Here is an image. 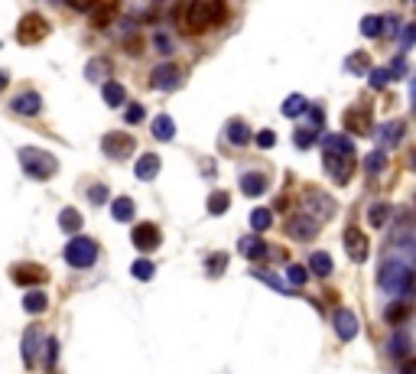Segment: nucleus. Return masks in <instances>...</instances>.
<instances>
[{"label": "nucleus", "instance_id": "nucleus-1", "mask_svg": "<svg viewBox=\"0 0 416 374\" xmlns=\"http://www.w3.org/2000/svg\"><path fill=\"white\" fill-rule=\"evenodd\" d=\"M176 16H179V23L185 26V33H205V30H215V26L224 23L228 7L215 4V0H195V4L179 7Z\"/></svg>", "mask_w": 416, "mask_h": 374}, {"label": "nucleus", "instance_id": "nucleus-2", "mask_svg": "<svg viewBox=\"0 0 416 374\" xmlns=\"http://www.w3.org/2000/svg\"><path fill=\"white\" fill-rule=\"evenodd\" d=\"M381 287L387 293H393V296H410L413 293V270H410L407 260H397V257L387 260L381 267Z\"/></svg>", "mask_w": 416, "mask_h": 374}, {"label": "nucleus", "instance_id": "nucleus-3", "mask_svg": "<svg viewBox=\"0 0 416 374\" xmlns=\"http://www.w3.org/2000/svg\"><path fill=\"white\" fill-rule=\"evenodd\" d=\"M20 166H23L26 176L33 179H53L59 173V160H55L53 153L39 150V146H23L20 150Z\"/></svg>", "mask_w": 416, "mask_h": 374}, {"label": "nucleus", "instance_id": "nucleus-4", "mask_svg": "<svg viewBox=\"0 0 416 374\" xmlns=\"http://www.w3.org/2000/svg\"><path fill=\"white\" fill-rule=\"evenodd\" d=\"M65 260H69V267L88 270L94 260H98V245L85 235H75L69 245H65Z\"/></svg>", "mask_w": 416, "mask_h": 374}, {"label": "nucleus", "instance_id": "nucleus-5", "mask_svg": "<svg viewBox=\"0 0 416 374\" xmlns=\"http://www.w3.org/2000/svg\"><path fill=\"white\" fill-rule=\"evenodd\" d=\"M46 36H49V20L43 14H36V10L26 14L20 20V26H16V43H23V46H36Z\"/></svg>", "mask_w": 416, "mask_h": 374}, {"label": "nucleus", "instance_id": "nucleus-6", "mask_svg": "<svg viewBox=\"0 0 416 374\" xmlns=\"http://www.w3.org/2000/svg\"><path fill=\"white\" fill-rule=\"evenodd\" d=\"M355 156L358 153H322L325 173H329L339 186H345L348 179L355 176Z\"/></svg>", "mask_w": 416, "mask_h": 374}, {"label": "nucleus", "instance_id": "nucleus-7", "mask_svg": "<svg viewBox=\"0 0 416 374\" xmlns=\"http://www.w3.org/2000/svg\"><path fill=\"white\" fill-rule=\"evenodd\" d=\"M101 150H104V156H111V160H124V156H131V153L137 150V140H133V134L111 130V134L101 137Z\"/></svg>", "mask_w": 416, "mask_h": 374}, {"label": "nucleus", "instance_id": "nucleus-8", "mask_svg": "<svg viewBox=\"0 0 416 374\" xmlns=\"http://www.w3.org/2000/svg\"><path fill=\"white\" fill-rule=\"evenodd\" d=\"M179 85H182V69L176 62H163L150 72V88H156V92H176Z\"/></svg>", "mask_w": 416, "mask_h": 374}, {"label": "nucleus", "instance_id": "nucleus-9", "mask_svg": "<svg viewBox=\"0 0 416 374\" xmlns=\"http://www.w3.org/2000/svg\"><path fill=\"white\" fill-rule=\"evenodd\" d=\"M10 280H13L16 287H33V290H39V287L49 280V274H46V267H39V264H13V267H10Z\"/></svg>", "mask_w": 416, "mask_h": 374}, {"label": "nucleus", "instance_id": "nucleus-10", "mask_svg": "<svg viewBox=\"0 0 416 374\" xmlns=\"http://www.w3.org/2000/svg\"><path fill=\"white\" fill-rule=\"evenodd\" d=\"M341 127L355 137H364V134H374V117H371V107H348L345 117H341Z\"/></svg>", "mask_w": 416, "mask_h": 374}, {"label": "nucleus", "instance_id": "nucleus-11", "mask_svg": "<svg viewBox=\"0 0 416 374\" xmlns=\"http://www.w3.org/2000/svg\"><path fill=\"white\" fill-rule=\"evenodd\" d=\"M345 251H348V257L355 260V264H364V260H368L371 245H368V235H364L358 225H348L345 228Z\"/></svg>", "mask_w": 416, "mask_h": 374}, {"label": "nucleus", "instance_id": "nucleus-12", "mask_svg": "<svg viewBox=\"0 0 416 374\" xmlns=\"http://www.w3.org/2000/svg\"><path fill=\"white\" fill-rule=\"evenodd\" d=\"M131 241H133V247L137 251H156V247L163 245V235H160V228H156L153 222H140L137 228L131 231Z\"/></svg>", "mask_w": 416, "mask_h": 374}, {"label": "nucleus", "instance_id": "nucleus-13", "mask_svg": "<svg viewBox=\"0 0 416 374\" xmlns=\"http://www.w3.org/2000/svg\"><path fill=\"white\" fill-rule=\"evenodd\" d=\"M286 235L296 241H309L319 235V222L312 215H293V218H286Z\"/></svg>", "mask_w": 416, "mask_h": 374}, {"label": "nucleus", "instance_id": "nucleus-14", "mask_svg": "<svg viewBox=\"0 0 416 374\" xmlns=\"http://www.w3.org/2000/svg\"><path fill=\"white\" fill-rule=\"evenodd\" d=\"M39 345H43V328H39V326H30V328L23 332V342H20V355H23V365H26V368L36 365Z\"/></svg>", "mask_w": 416, "mask_h": 374}, {"label": "nucleus", "instance_id": "nucleus-15", "mask_svg": "<svg viewBox=\"0 0 416 374\" xmlns=\"http://www.w3.org/2000/svg\"><path fill=\"white\" fill-rule=\"evenodd\" d=\"M10 107H13V114H23V117H36L39 111H43V98H39L36 92H20L13 101H10Z\"/></svg>", "mask_w": 416, "mask_h": 374}, {"label": "nucleus", "instance_id": "nucleus-16", "mask_svg": "<svg viewBox=\"0 0 416 374\" xmlns=\"http://www.w3.org/2000/svg\"><path fill=\"white\" fill-rule=\"evenodd\" d=\"M332 322H335V332H339L341 342H351L358 336V319L351 309H335V319Z\"/></svg>", "mask_w": 416, "mask_h": 374}, {"label": "nucleus", "instance_id": "nucleus-17", "mask_svg": "<svg viewBox=\"0 0 416 374\" xmlns=\"http://www.w3.org/2000/svg\"><path fill=\"white\" fill-rule=\"evenodd\" d=\"M241 192H244L247 199H257L267 192V176L263 173H244L241 176Z\"/></svg>", "mask_w": 416, "mask_h": 374}, {"label": "nucleus", "instance_id": "nucleus-18", "mask_svg": "<svg viewBox=\"0 0 416 374\" xmlns=\"http://www.w3.org/2000/svg\"><path fill=\"white\" fill-rule=\"evenodd\" d=\"M160 156L156 153H143L137 160V166H133V173H137V179H143V183H150V179H156V173H160Z\"/></svg>", "mask_w": 416, "mask_h": 374}, {"label": "nucleus", "instance_id": "nucleus-19", "mask_svg": "<svg viewBox=\"0 0 416 374\" xmlns=\"http://www.w3.org/2000/svg\"><path fill=\"white\" fill-rule=\"evenodd\" d=\"M241 254H244V257L247 260H263V257H267V245H263V241H261V235H247V237H241Z\"/></svg>", "mask_w": 416, "mask_h": 374}, {"label": "nucleus", "instance_id": "nucleus-20", "mask_svg": "<svg viewBox=\"0 0 416 374\" xmlns=\"http://www.w3.org/2000/svg\"><path fill=\"white\" fill-rule=\"evenodd\" d=\"M224 137H228V144L244 146V144H251V127H247L241 117H234V121H228V127H224Z\"/></svg>", "mask_w": 416, "mask_h": 374}, {"label": "nucleus", "instance_id": "nucleus-21", "mask_svg": "<svg viewBox=\"0 0 416 374\" xmlns=\"http://www.w3.org/2000/svg\"><path fill=\"white\" fill-rule=\"evenodd\" d=\"M101 95H104V105H108V107L127 105V92H124V85H121V82H104Z\"/></svg>", "mask_w": 416, "mask_h": 374}, {"label": "nucleus", "instance_id": "nucleus-22", "mask_svg": "<svg viewBox=\"0 0 416 374\" xmlns=\"http://www.w3.org/2000/svg\"><path fill=\"white\" fill-rule=\"evenodd\" d=\"M378 137L384 146H397L403 140V121H387L384 127L378 130Z\"/></svg>", "mask_w": 416, "mask_h": 374}, {"label": "nucleus", "instance_id": "nucleus-23", "mask_svg": "<svg viewBox=\"0 0 416 374\" xmlns=\"http://www.w3.org/2000/svg\"><path fill=\"white\" fill-rule=\"evenodd\" d=\"M82 215H78V208H62L59 212V228L65 231V235H78L82 231Z\"/></svg>", "mask_w": 416, "mask_h": 374}, {"label": "nucleus", "instance_id": "nucleus-24", "mask_svg": "<svg viewBox=\"0 0 416 374\" xmlns=\"http://www.w3.org/2000/svg\"><path fill=\"white\" fill-rule=\"evenodd\" d=\"M46 306H49V299H46V293L43 290H26L23 293V309L26 313L39 316V313H46Z\"/></svg>", "mask_w": 416, "mask_h": 374}, {"label": "nucleus", "instance_id": "nucleus-25", "mask_svg": "<svg viewBox=\"0 0 416 374\" xmlns=\"http://www.w3.org/2000/svg\"><path fill=\"white\" fill-rule=\"evenodd\" d=\"M387 351H390V358L407 361L410 358V336H407V332H397V336H390V342H387Z\"/></svg>", "mask_w": 416, "mask_h": 374}, {"label": "nucleus", "instance_id": "nucleus-26", "mask_svg": "<svg viewBox=\"0 0 416 374\" xmlns=\"http://www.w3.org/2000/svg\"><path fill=\"white\" fill-rule=\"evenodd\" d=\"M309 270H312V274L316 277H332V270H335V264H332V257L325 251H316L312 254V257H309Z\"/></svg>", "mask_w": 416, "mask_h": 374}, {"label": "nucleus", "instance_id": "nucleus-27", "mask_svg": "<svg viewBox=\"0 0 416 374\" xmlns=\"http://www.w3.org/2000/svg\"><path fill=\"white\" fill-rule=\"evenodd\" d=\"M322 153H355V144L348 137H341V134H329L322 140Z\"/></svg>", "mask_w": 416, "mask_h": 374}, {"label": "nucleus", "instance_id": "nucleus-28", "mask_svg": "<svg viewBox=\"0 0 416 374\" xmlns=\"http://www.w3.org/2000/svg\"><path fill=\"white\" fill-rule=\"evenodd\" d=\"M156 140H173L176 137V124H173V117L170 114H160L153 121V130H150Z\"/></svg>", "mask_w": 416, "mask_h": 374}, {"label": "nucleus", "instance_id": "nucleus-29", "mask_svg": "<svg viewBox=\"0 0 416 374\" xmlns=\"http://www.w3.org/2000/svg\"><path fill=\"white\" fill-rule=\"evenodd\" d=\"M133 212H137V205H133L131 196H121V199H114V205H111V215H114L117 222H131Z\"/></svg>", "mask_w": 416, "mask_h": 374}, {"label": "nucleus", "instance_id": "nucleus-30", "mask_svg": "<svg viewBox=\"0 0 416 374\" xmlns=\"http://www.w3.org/2000/svg\"><path fill=\"white\" fill-rule=\"evenodd\" d=\"M280 111H283V117H300V114H306V111H309V101L302 98V95H290V98L283 101V107H280Z\"/></svg>", "mask_w": 416, "mask_h": 374}, {"label": "nucleus", "instance_id": "nucleus-31", "mask_svg": "<svg viewBox=\"0 0 416 374\" xmlns=\"http://www.w3.org/2000/svg\"><path fill=\"white\" fill-rule=\"evenodd\" d=\"M205 205H208V215H224V212H228V205H231V196L218 189V192H212V196H208Z\"/></svg>", "mask_w": 416, "mask_h": 374}, {"label": "nucleus", "instance_id": "nucleus-32", "mask_svg": "<svg viewBox=\"0 0 416 374\" xmlns=\"http://www.w3.org/2000/svg\"><path fill=\"white\" fill-rule=\"evenodd\" d=\"M224 270H228V254H224V251H215L212 257L205 260V274L208 277H221Z\"/></svg>", "mask_w": 416, "mask_h": 374}, {"label": "nucleus", "instance_id": "nucleus-33", "mask_svg": "<svg viewBox=\"0 0 416 374\" xmlns=\"http://www.w3.org/2000/svg\"><path fill=\"white\" fill-rule=\"evenodd\" d=\"M387 322H393V326H400V322L410 319V303H390L387 306V313H384Z\"/></svg>", "mask_w": 416, "mask_h": 374}, {"label": "nucleus", "instance_id": "nucleus-34", "mask_svg": "<svg viewBox=\"0 0 416 374\" xmlns=\"http://www.w3.org/2000/svg\"><path fill=\"white\" fill-rule=\"evenodd\" d=\"M387 218H390V205H387V202H378V205H371L368 222L374 225V228H384V225H387Z\"/></svg>", "mask_w": 416, "mask_h": 374}, {"label": "nucleus", "instance_id": "nucleus-35", "mask_svg": "<svg viewBox=\"0 0 416 374\" xmlns=\"http://www.w3.org/2000/svg\"><path fill=\"white\" fill-rule=\"evenodd\" d=\"M270 222H273V212H270V208H254V212H251V228H254L257 235L267 231Z\"/></svg>", "mask_w": 416, "mask_h": 374}, {"label": "nucleus", "instance_id": "nucleus-36", "mask_svg": "<svg viewBox=\"0 0 416 374\" xmlns=\"http://www.w3.org/2000/svg\"><path fill=\"white\" fill-rule=\"evenodd\" d=\"M345 69H348V72H358V75H364V72L371 69L368 53H351V55L345 59Z\"/></svg>", "mask_w": 416, "mask_h": 374}, {"label": "nucleus", "instance_id": "nucleus-37", "mask_svg": "<svg viewBox=\"0 0 416 374\" xmlns=\"http://www.w3.org/2000/svg\"><path fill=\"white\" fill-rule=\"evenodd\" d=\"M316 140H319V130H312V127H300L293 134V144L300 146V150H309V146L316 144Z\"/></svg>", "mask_w": 416, "mask_h": 374}, {"label": "nucleus", "instance_id": "nucleus-38", "mask_svg": "<svg viewBox=\"0 0 416 374\" xmlns=\"http://www.w3.org/2000/svg\"><path fill=\"white\" fill-rule=\"evenodd\" d=\"M153 260H147V257H137V260H133V264H131V274L133 277H137V280H150V277H153Z\"/></svg>", "mask_w": 416, "mask_h": 374}, {"label": "nucleus", "instance_id": "nucleus-39", "mask_svg": "<svg viewBox=\"0 0 416 374\" xmlns=\"http://www.w3.org/2000/svg\"><path fill=\"white\" fill-rule=\"evenodd\" d=\"M92 10H94V26L104 30V26L111 23V16L117 14V4H104V7H92Z\"/></svg>", "mask_w": 416, "mask_h": 374}, {"label": "nucleus", "instance_id": "nucleus-40", "mask_svg": "<svg viewBox=\"0 0 416 374\" xmlns=\"http://www.w3.org/2000/svg\"><path fill=\"white\" fill-rule=\"evenodd\" d=\"M384 166H387V153L384 150H374V153L364 156V169H368V173H381Z\"/></svg>", "mask_w": 416, "mask_h": 374}, {"label": "nucleus", "instance_id": "nucleus-41", "mask_svg": "<svg viewBox=\"0 0 416 374\" xmlns=\"http://www.w3.org/2000/svg\"><path fill=\"white\" fill-rule=\"evenodd\" d=\"M361 33L364 36H381V33H384V16H364Z\"/></svg>", "mask_w": 416, "mask_h": 374}, {"label": "nucleus", "instance_id": "nucleus-42", "mask_svg": "<svg viewBox=\"0 0 416 374\" xmlns=\"http://www.w3.org/2000/svg\"><path fill=\"white\" fill-rule=\"evenodd\" d=\"M108 59H92L88 62V69H85V78H92V82H98L101 75H108Z\"/></svg>", "mask_w": 416, "mask_h": 374}, {"label": "nucleus", "instance_id": "nucleus-43", "mask_svg": "<svg viewBox=\"0 0 416 374\" xmlns=\"http://www.w3.org/2000/svg\"><path fill=\"white\" fill-rule=\"evenodd\" d=\"M251 140H254L257 146H261V150H270V146H277V134H273V130H257V134H251Z\"/></svg>", "mask_w": 416, "mask_h": 374}, {"label": "nucleus", "instance_id": "nucleus-44", "mask_svg": "<svg viewBox=\"0 0 416 374\" xmlns=\"http://www.w3.org/2000/svg\"><path fill=\"white\" fill-rule=\"evenodd\" d=\"M254 277H257V280H263L270 290H277V293H286V290H290V287H283V280H280V277L267 274V270H254Z\"/></svg>", "mask_w": 416, "mask_h": 374}, {"label": "nucleus", "instance_id": "nucleus-45", "mask_svg": "<svg viewBox=\"0 0 416 374\" xmlns=\"http://www.w3.org/2000/svg\"><path fill=\"white\" fill-rule=\"evenodd\" d=\"M368 82H371V88H378V92H381V88H387L393 78H390V72H387V69H371V78H368Z\"/></svg>", "mask_w": 416, "mask_h": 374}, {"label": "nucleus", "instance_id": "nucleus-46", "mask_svg": "<svg viewBox=\"0 0 416 374\" xmlns=\"http://www.w3.org/2000/svg\"><path fill=\"white\" fill-rule=\"evenodd\" d=\"M286 277H290V283H293V287H302V283H306V267H300V264H290V267H286Z\"/></svg>", "mask_w": 416, "mask_h": 374}, {"label": "nucleus", "instance_id": "nucleus-47", "mask_svg": "<svg viewBox=\"0 0 416 374\" xmlns=\"http://www.w3.org/2000/svg\"><path fill=\"white\" fill-rule=\"evenodd\" d=\"M143 117H147L143 105H131V107H124V121H127V124H140Z\"/></svg>", "mask_w": 416, "mask_h": 374}, {"label": "nucleus", "instance_id": "nucleus-48", "mask_svg": "<svg viewBox=\"0 0 416 374\" xmlns=\"http://www.w3.org/2000/svg\"><path fill=\"white\" fill-rule=\"evenodd\" d=\"M88 199H92L94 205H104V202H108V186H92V189H88Z\"/></svg>", "mask_w": 416, "mask_h": 374}, {"label": "nucleus", "instance_id": "nucleus-49", "mask_svg": "<svg viewBox=\"0 0 416 374\" xmlns=\"http://www.w3.org/2000/svg\"><path fill=\"white\" fill-rule=\"evenodd\" d=\"M55 358H59V342H55V338H49V342H46V365H49V374H53Z\"/></svg>", "mask_w": 416, "mask_h": 374}, {"label": "nucleus", "instance_id": "nucleus-50", "mask_svg": "<svg viewBox=\"0 0 416 374\" xmlns=\"http://www.w3.org/2000/svg\"><path fill=\"white\" fill-rule=\"evenodd\" d=\"M153 46H156V49H160V53H163V55H166V53H170V49H173V46H170V39L163 36V33H156V36H153Z\"/></svg>", "mask_w": 416, "mask_h": 374}, {"label": "nucleus", "instance_id": "nucleus-51", "mask_svg": "<svg viewBox=\"0 0 416 374\" xmlns=\"http://www.w3.org/2000/svg\"><path fill=\"white\" fill-rule=\"evenodd\" d=\"M413 36H416V26H413V23H407V26H403V49H410Z\"/></svg>", "mask_w": 416, "mask_h": 374}, {"label": "nucleus", "instance_id": "nucleus-52", "mask_svg": "<svg viewBox=\"0 0 416 374\" xmlns=\"http://www.w3.org/2000/svg\"><path fill=\"white\" fill-rule=\"evenodd\" d=\"M127 49H131V55H140V39H131V43H127Z\"/></svg>", "mask_w": 416, "mask_h": 374}, {"label": "nucleus", "instance_id": "nucleus-53", "mask_svg": "<svg viewBox=\"0 0 416 374\" xmlns=\"http://www.w3.org/2000/svg\"><path fill=\"white\" fill-rule=\"evenodd\" d=\"M400 374H413V361H410V358L403 361V371H400Z\"/></svg>", "mask_w": 416, "mask_h": 374}, {"label": "nucleus", "instance_id": "nucleus-54", "mask_svg": "<svg viewBox=\"0 0 416 374\" xmlns=\"http://www.w3.org/2000/svg\"><path fill=\"white\" fill-rule=\"evenodd\" d=\"M7 82H10V75L7 72H0V88H7Z\"/></svg>", "mask_w": 416, "mask_h": 374}]
</instances>
